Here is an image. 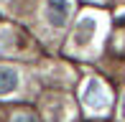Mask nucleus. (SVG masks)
Wrapping results in <instances>:
<instances>
[{
  "mask_svg": "<svg viewBox=\"0 0 125 122\" xmlns=\"http://www.w3.org/2000/svg\"><path fill=\"white\" fill-rule=\"evenodd\" d=\"M69 13H72L69 0H49L46 3V20L54 28H64L69 23Z\"/></svg>",
  "mask_w": 125,
  "mask_h": 122,
  "instance_id": "obj_1",
  "label": "nucleus"
},
{
  "mask_svg": "<svg viewBox=\"0 0 125 122\" xmlns=\"http://www.w3.org/2000/svg\"><path fill=\"white\" fill-rule=\"evenodd\" d=\"M84 104H87L89 109H102V107H107L102 84H100L97 79H92V81L87 84V89H84Z\"/></svg>",
  "mask_w": 125,
  "mask_h": 122,
  "instance_id": "obj_2",
  "label": "nucleus"
},
{
  "mask_svg": "<svg viewBox=\"0 0 125 122\" xmlns=\"http://www.w3.org/2000/svg\"><path fill=\"white\" fill-rule=\"evenodd\" d=\"M15 87H18V71L10 66H0V97L10 94Z\"/></svg>",
  "mask_w": 125,
  "mask_h": 122,
  "instance_id": "obj_3",
  "label": "nucleus"
},
{
  "mask_svg": "<svg viewBox=\"0 0 125 122\" xmlns=\"http://www.w3.org/2000/svg\"><path fill=\"white\" fill-rule=\"evenodd\" d=\"M13 122H38L33 114H28V112H21V114H15L13 117Z\"/></svg>",
  "mask_w": 125,
  "mask_h": 122,
  "instance_id": "obj_4",
  "label": "nucleus"
},
{
  "mask_svg": "<svg viewBox=\"0 0 125 122\" xmlns=\"http://www.w3.org/2000/svg\"><path fill=\"white\" fill-rule=\"evenodd\" d=\"M120 114H123V120H125V94H123V104H120Z\"/></svg>",
  "mask_w": 125,
  "mask_h": 122,
  "instance_id": "obj_5",
  "label": "nucleus"
}]
</instances>
